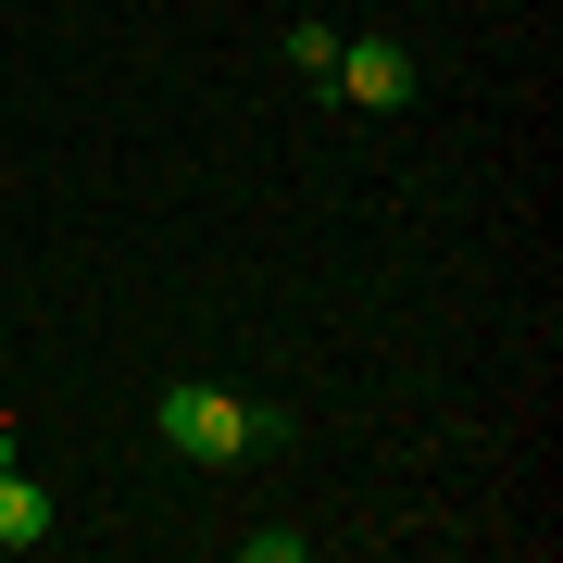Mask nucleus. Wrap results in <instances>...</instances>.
I'll return each instance as SVG.
<instances>
[{
    "instance_id": "obj_1",
    "label": "nucleus",
    "mask_w": 563,
    "mask_h": 563,
    "mask_svg": "<svg viewBox=\"0 0 563 563\" xmlns=\"http://www.w3.org/2000/svg\"><path fill=\"white\" fill-rule=\"evenodd\" d=\"M151 426H163L188 463H251L263 439H276V413H263V401H239V388H201V376H176V388H163Z\"/></svg>"
},
{
    "instance_id": "obj_2",
    "label": "nucleus",
    "mask_w": 563,
    "mask_h": 563,
    "mask_svg": "<svg viewBox=\"0 0 563 563\" xmlns=\"http://www.w3.org/2000/svg\"><path fill=\"white\" fill-rule=\"evenodd\" d=\"M325 88H351L363 113H401V101H413V51H401V38H339Z\"/></svg>"
},
{
    "instance_id": "obj_4",
    "label": "nucleus",
    "mask_w": 563,
    "mask_h": 563,
    "mask_svg": "<svg viewBox=\"0 0 563 563\" xmlns=\"http://www.w3.org/2000/svg\"><path fill=\"white\" fill-rule=\"evenodd\" d=\"M0 463H25V451H13V413H0Z\"/></svg>"
},
{
    "instance_id": "obj_3",
    "label": "nucleus",
    "mask_w": 563,
    "mask_h": 563,
    "mask_svg": "<svg viewBox=\"0 0 563 563\" xmlns=\"http://www.w3.org/2000/svg\"><path fill=\"white\" fill-rule=\"evenodd\" d=\"M51 539V501H38V476L25 463H0V551H38Z\"/></svg>"
}]
</instances>
